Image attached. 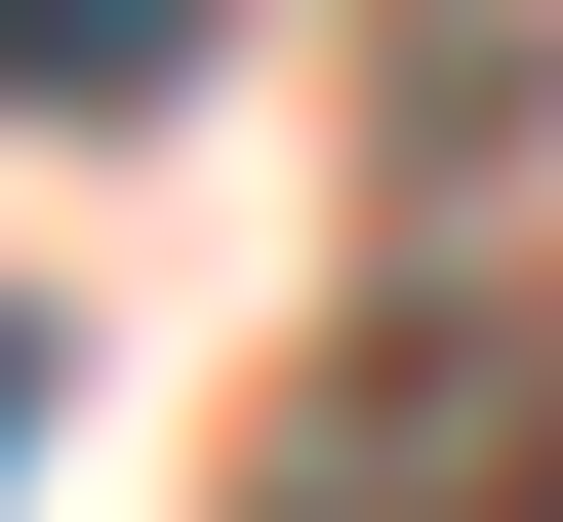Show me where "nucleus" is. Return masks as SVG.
Masks as SVG:
<instances>
[{"mask_svg":"<svg viewBox=\"0 0 563 522\" xmlns=\"http://www.w3.org/2000/svg\"><path fill=\"white\" fill-rule=\"evenodd\" d=\"M121 81H201V0H0V121H121Z\"/></svg>","mask_w":563,"mask_h":522,"instance_id":"obj_1","label":"nucleus"},{"mask_svg":"<svg viewBox=\"0 0 563 522\" xmlns=\"http://www.w3.org/2000/svg\"><path fill=\"white\" fill-rule=\"evenodd\" d=\"M0 442H41V322H0Z\"/></svg>","mask_w":563,"mask_h":522,"instance_id":"obj_2","label":"nucleus"}]
</instances>
